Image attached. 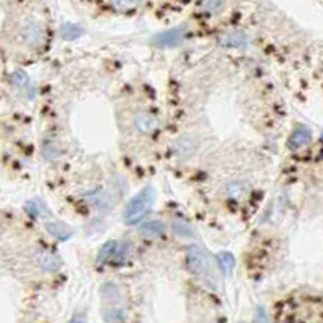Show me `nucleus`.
<instances>
[{
  "instance_id": "18",
  "label": "nucleus",
  "mask_w": 323,
  "mask_h": 323,
  "mask_svg": "<svg viewBox=\"0 0 323 323\" xmlns=\"http://www.w3.org/2000/svg\"><path fill=\"white\" fill-rule=\"evenodd\" d=\"M115 247H117V241H110L107 244H103L97 254V264L102 265V264H105V262H110V257L113 254V250H115Z\"/></svg>"
},
{
  "instance_id": "19",
  "label": "nucleus",
  "mask_w": 323,
  "mask_h": 323,
  "mask_svg": "<svg viewBox=\"0 0 323 323\" xmlns=\"http://www.w3.org/2000/svg\"><path fill=\"white\" fill-rule=\"evenodd\" d=\"M81 29L78 28V26H71V24H63L62 28H60V36L66 41H73L78 36H81Z\"/></svg>"
},
{
  "instance_id": "16",
  "label": "nucleus",
  "mask_w": 323,
  "mask_h": 323,
  "mask_svg": "<svg viewBox=\"0 0 323 323\" xmlns=\"http://www.w3.org/2000/svg\"><path fill=\"white\" fill-rule=\"evenodd\" d=\"M223 7V0H200L199 10L205 15H215Z\"/></svg>"
},
{
  "instance_id": "1",
  "label": "nucleus",
  "mask_w": 323,
  "mask_h": 323,
  "mask_svg": "<svg viewBox=\"0 0 323 323\" xmlns=\"http://www.w3.org/2000/svg\"><path fill=\"white\" fill-rule=\"evenodd\" d=\"M186 262L189 270L193 272L200 281L210 290H217L218 288V276L213 270V264L210 257L207 256L204 249L199 246H189L186 250Z\"/></svg>"
},
{
  "instance_id": "13",
  "label": "nucleus",
  "mask_w": 323,
  "mask_h": 323,
  "mask_svg": "<svg viewBox=\"0 0 323 323\" xmlns=\"http://www.w3.org/2000/svg\"><path fill=\"white\" fill-rule=\"evenodd\" d=\"M249 191V185L246 181H233L226 186V194L233 199H242L247 194Z\"/></svg>"
},
{
  "instance_id": "2",
  "label": "nucleus",
  "mask_w": 323,
  "mask_h": 323,
  "mask_svg": "<svg viewBox=\"0 0 323 323\" xmlns=\"http://www.w3.org/2000/svg\"><path fill=\"white\" fill-rule=\"evenodd\" d=\"M151 204H152V189L146 188L144 191H141V194H137L128 204L125 210V222L129 225L141 222L147 215V212L151 210Z\"/></svg>"
},
{
  "instance_id": "5",
  "label": "nucleus",
  "mask_w": 323,
  "mask_h": 323,
  "mask_svg": "<svg viewBox=\"0 0 323 323\" xmlns=\"http://www.w3.org/2000/svg\"><path fill=\"white\" fill-rule=\"evenodd\" d=\"M34 264L39 270H42L44 273H52V272H57L60 268V259L52 254L49 250H38L36 254H34Z\"/></svg>"
},
{
  "instance_id": "8",
  "label": "nucleus",
  "mask_w": 323,
  "mask_h": 323,
  "mask_svg": "<svg viewBox=\"0 0 323 323\" xmlns=\"http://www.w3.org/2000/svg\"><path fill=\"white\" fill-rule=\"evenodd\" d=\"M220 44L223 47H228V49H241V47H246L247 46V38L246 34L242 32H230V34H225V36L220 38Z\"/></svg>"
},
{
  "instance_id": "15",
  "label": "nucleus",
  "mask_w": 323,
  "mask_h": 323,
  "mask_svg": "<svg viewBox=\"0 0 323 323\" xmlns=\"http://www.w3.org/2000/svg\"><path fill=\"white\" fill-rule=\"evenodd\" d=\"M102 296H103V299L109 302H118L121 298V293L115 283H105L102 286Z\"/></svg>"
},
{
  "instance_id": "7",
  "label": "nucleus",
  "mask_w": 323,
  "mask_h": 323,
  "mask_svg": "<svg viewBox=\"0 0 323 323\" xmlns=\"http://www.w3.org/2000/svg\"><path fill=\"white\" fill-rule=\"evenodd\" d=\"M131 250H133V246H131L129 241L117 242V247L110 257V264L112 265H125L131 257Z\"/></svg>"
},
{
  "instance_id": "17",
  "label": "nucleus",
  "mask_w": 323,
  "mask_h": 323,
  "mask_svg": "<svg viewBox=\"0 0 323 323\" xmlns=\"http://www.w3.org/2000/svg\"><path fill=\"white\" fill-rule=\"evenodd\" d=\"M171 228H173V233L176 234V236H181V238H194L196 236L194 230L185 222H173Z\"/></svg>"
},
{
  "instance_id": "20",
  "label": "nucleus",
  "mask_w": 323,
  "mask_h": 323,
  "mask_svg": "<svg viewBox=\"0 0 323 323\" xmlns=\"http://www.w3.org/2000/svg\"><path fill=\"white\" fill-rule=\"evenodd\" d=\"M103 320L123 321V320H126V312L123 309H107L105 313H103Z\"/></svg>"
},
{
  "instance_id": "14",
  "label": "nucleus",
  "mask_w": 323,
  "mask_h": 323,
  "mask_svg": "<svg viewBox=\"0 0 323 323\" xmlns=\"http://www.w3.org/2000/svg\"><path fill=\"white\" fill-rule=\"evenodd\" d=\"M113 10L117 12H131L139 7L141 0H109Z\"/></svg>"
},
{
  "instance_id": "9",
  "label": "nucleus",
  "mask_w": 323,
  "mask_h": 323,
  "mask_svg": "<svg viewBox=\"0 0 323 323\" xmlns=\"http://www.w3.org/2000/svg\"><path fill=\"white\" fill-rule=\"evenodd\" d=\"M163 231H165V225L160 220H147L146 223L141 225V228H139V233L147 238H157L160 236V234H163Z\"/></svg>"
},
{
  "instance_id": "6",
  "label": "nucleus",
  "mask_w": 323,
  "mask_h": 323,
  "mask_svg": "<svg viewBox=\"0 0 323 323\" xmlns=\"http://www.w3.org/2000/svg\"><path fill=\"white\" fill-rule=\"evenodd\" d=\"M183 34H185L183 29H171V31H167L163 34H159V36H155L152 44L157 47H173L183 41Z\"/></svg>"
},
{
  "instance_id": "21",
  "label": "nucleus",
  "mask_w": 323,
  "mask_h": 323,
  "mask_svg": "<svg viewBox=\"0 0 323 323\" xmlns=\"http://www.w3.org/2000/svg\"><path fill=\"white\" fill-rule=\"evenodd\" d=\"M218 262H220L223 272H231V268L234 265V260H233V257L230 254H226V252H225V254H220V256H218Z\"/></svg>"
},
{
  "instance_id": "4",
  "label": "nucleus",
  "mask_w": 323,
  "mask_h": 323,
  "mask_svg": "<svg viewBox=\"0 0 323 323\" xmlns=\"http://www.w3.org/2000/svg\"><path fill=\"white\" fill-rule=\"evenodd\" d=\"M133 123L137 133L141 134H152L155 133V129L159 128V120H157L155 115L149 112H139L134 115Z\"/></svg>"
},
{
  "instance_id": "11",
  "label": "nucleus",
  "mask_w": 323,
  "mask_h": 323,
  "mask_svg": "<svg viewBox=\"0 0 323 323\" xmlns=\"http://www.w3.org/2000/svg\"><path fill=\"white\" fill-rule=\"evenodd\" d=\"M86 199H87V202L99 212H105L110 208V197H109V194L103 193V191H97V193L89 194Z\"/></svg>"
},
{
  "instance_id": "3",
  "label": "nucleus",
  "mask_w": 323,
  "mask_h": 323,
  "mask_svg": "<svg viewBox=\"0 0 323 323\" xmlns=\"http://www.w3.org/2000/svg\"><path fill=\"white\" fill-rule=\"evenodd\" d=\"M21 38L24 44H28L31 47H39L44 44V29L41 24L34 20H28L21 28Z\"/></svg>"
},
{
  "instance_id": "12",
  "label": "nucleus",
  "mask_w": 323,
  "mask_h": 323,
  "mask_svg": "<svg viewBox=\"0 0 323 323\" xmlns=\"http://www.w3.org/2000/svg\"><path fill=\"white\" fill-rule=\"evenodd\" d=\"M310 139H312V134L307 128H298L290 137V147L291 149H299V147L309 144Z\"/></svg>"
},
{
  "instance_id": "10",
  "label": "nucleus",
  "mask_w": 323,
  "mask_h": 323,
  "mask_svg": "<svg viewBox=\"0 0 323 323\" xmlns=\"http://www.w3.org/2000/svg\"><path fill=\"white\" fill-rule=\"evenodd\" d=\"M46 230L49 231L50 236H54L55 239H60V241H65V239H68L73 234V231L69 230L66 225L58 223V222H49V223H46Z\"/></svg>"
}]
</instances>
